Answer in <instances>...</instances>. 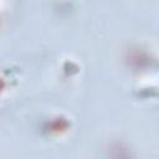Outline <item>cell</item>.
Here are the masks:
<instances>
[{"instance_id":"6da1fadb","label":"cell","mask_w":159,"mask_h":159,"mask_svg":"<svg viewBox=\"0 0 159 159\" xmlns=\"http://www.w3.org/2000/svg\"><path fill=\"white\" fill-rule=\"evenodd\" d=\"M0 88H1V82H0Z\"/></svg>"}]
</instances>
